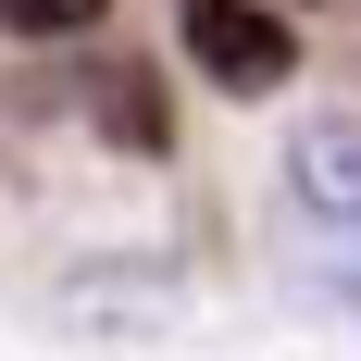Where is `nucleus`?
I'll return each mask as SVG.
<instances>
[{"instance_id": "1", "label": "nucleus", "mask_w": 361, "mask_h": 361, "mask_svg": "<svg viewBox=\"0 0 361 361\" xmlns=\"http://www.w3.org/2000/svg\"><path fill=\"white\" fill-rule=\"evenodd\" d=\"M175 50L212 75V87H237V100H262V87L299 75L287 13H262V0H175Z\"/></svg>"}, {"instance_id": "2", "label": "nucleus", "mask_w": 361, "mask_h": 361, "mask_svg": "<svg viewBox=\"0 0 361 361\" xmlns=\"http://www.w3.org/2000/svg\"><path fill=\"white\" fill-rule=\"evenodd\" d=\"M287 187H299V212L312 224H349L361 237V112H312L287 137Z\"/></svg>"}, {"instance_id": "3", "label": "nucleus", "mask_w": 361, "mask_h": 361, "mask_svg": "<svg viewBox=\"0 0 361 361\" xmlns=\"http://www.w3.org/2000/svg\"><path fill=\"white\" fill-rule=\"evenodd\" d=\"M100 125L125 149H162V100H149V75H100Z\"/></svg>"}, {"instance_id": "4", "label": "nucleus", "mask_w": 361, "mask_h": 361, "mask_svg": "<svg viewBox=\"0 0 361 361\" xmlns=\"http://www.w3.org/2000/svg\"><path fill=\"white\" fill-rule=\"evenodd\" d=\"M112 0H0V25H25V37H87Z\"/></svg>"}]
</instances>
